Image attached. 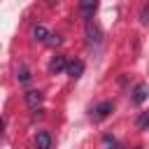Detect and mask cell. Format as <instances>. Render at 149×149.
Masks as SVG:
<instances>
[{
  "mask_svg": "<svg viewBox=\"0 0 149 149\" xmlns=\"http://www.w3.org/2000/svg\"><path fill=\"white\" fill-rule=\"evenodd\" d=\"M114 109V105L109 102V100H105V102H100L93 112H91V116H93V121H102V119H107L109 116V112Z\"/></svg>",
  "mask_w": 149,
  "mask_h": 149,
  "instance_id": "6da1fadb",
  "label": "cell"
},
{
  "mask_svg": "<svg viewBox=\"0 0 149 149\" xmlns=\"http://www.w3.org/2000/svg\"><path fill=\"white\" fill-rule=\"evenodd\" d=\"M86 42H88V44H98V42H100V28H98L91 19L86 21Z\"/></svg>",
  "mask_w": 149,
  "mask_h": 149,
  "instance_id": "7a4b0ae2",
  "label": "cell"
},
{
  "mask_svg": "<svg viewBox=\"0 0 149 149\" xmlns=\"http://www.w3.org/2000/svg\"><path fill=\"white\" fill-rule=\"evenodd\" d=\"M26 105H28L30 109L42 107V93H40V91H26Z\"/></svg>",
  "mask_w": 149,
  "mask_h": 149,
  "instance_id": "3957f363",
  "label": "cell"
},
{
  "mask_svg": "<svg viewBox=\"0 0 149 149\" xmlns=\"http://www.w3.org/2000/svg\"><path fill=\"white\" fill-rule=\"evenodd\" d=\"M147 95H149L147 84H137V86H135V91H133V102H135V105H142V102L147 100Z\"/></svg>",
  "mask_w": 149,
  "mask_h": 149,
  "instance_id": "277c9868",
  "label": "cell"
},
{
  "mask_svg": "<svg viewBox=\"0 0 149 149\" xmlns=\"http://www.w3.org/2000/svg\"><path fill=\"white\" fill-rule=\"evenodd\" d=\"M61 70H68V63H65V58H63V56H56V58H51V63H49V72H51V74H58Z\"/></svg>",
  "mask_w": 149,
  "mask_h": 149,
  "instance_id": "5b68a950",
  "label": "cell"
},
{
  "mask_svg": "<svg viewBox=\"0 0 149 149\" xmlns=\"http://www.w3.org/2000/svg\"><path fill=\"white\" fill-rule=\"evenodd\" d=\"M35 142H37V149H51V135L47 130H40L37 137H35Z\"/></svg>",
  "mask_w": 149,
  "mask_h": 149,
  "instance_id": "8992f818",
  "label": "cell"
},
{
  "mask_svg": "<svg viewBox=\"0 0 149 149\" xmlns=\"http://www.w3.org/2000/svg\"><path fill=\"white\" fill-rule=\"evenodd\" d=\"M81 72H84V63H81V61H70V63H68V74H70L72 79H77Z\"/></svg>",
  "mask_w": 149,
  "mask_h": 149,
  "instance_id": "52a82bcc",
  "label": "cell"
},
{
  "mask_svg": "<svg viewBox=\"0 0 149 149\" xmlns=\"http://www.w3.org/2000/svg\"><path fill=\"white\" fill-rule=\"evenodd\" d=\"M33 35L40 40V42H49V37H51V33L44 28V26H35V30H33Z\"/></svg>",
  "mask_w": 149,
  "mask_h": 149,
  "instance_id": "ba28073f",
  "label": "cell"
},
{
  "mask_svg": "<svg viewBox=\"0 0 149 149\" xmlns=\"http://www.w3.org/2000/svg\"><path fill=\"white\" fill-rule=\"evenodd\" d=\"M79 9H81V14H84V16H91V14L98 9V2H81V7H79Z\"/></svg>",
  "mask_w": 149,
  "mask_h": 149,
  "instance_id": "9c48e42d",
  "label": "cell"
},
{
  "mask_svg": "<svg viewBox=\"0 0 149 149\" xmlns=\"http://www.w3.org/2000/svg\"><path fill=\"white\" fill-rule=\"evenodd\" d=\"M137 128H140V130H149V112H142V114H140Z\"/></svg>",
  "mask_w": 149,
  "mask_h": 149,
  "instance_id": "30bf717a",
  "label": "cell"
},
{
  "mask_svg": "<svg viewBox=\"0 0 149 149\" xmlns=\"http://www.w3.org/2000/svg\"><path fill=\"white\" fill-rule=\"evenodd\" d=\"M19 79H21V81H28V79H30V72H28L26 68H21V72H19Z\"/></svg>",
  "mask_w": 149,
  "mask_h": 149,
  "instance_id": "8fae6325",
  "label": "cell"
},
{
  "mask_svg": "<svg viewBox=\"0 0 149 149\" xmlns=\"http://www.w3.org/2000/svg\"><path fill=\"white\" fill-rule=\"evenodd\" d=\"M142 23H149V5H144L142 9Z\"/></svg>",
  "mask_w": 149,
  "mask_h": 149,
  "instance_id": "7c38bea8",
  "label": "cell"
},
{
  "mask_svg": "<svg viewBox=\"0 0 149 149\" xmlns=\"http://www.w3.org/2000/svg\"><path fill=\"white\" fill-rule=\"evenodd\" d=\"M49 44H61V37H58V35H51V37H49Z\"/></svg>",
  "mask_w": 149,
  "mask_h": 149,
  "instance_id": "4fadbf2b",
  "label": "cell"
},
{
  "mask_svg": "<svg viewBox=\"0 0 149 149\" xmlns=\"http://www.w3.org/2000/svg\"><path fill=\"white\" fill-rule=\"evenodd\" d=\"M135 149H144V147H135Z\"/></svg>",
  "mask_w": 149,
  "mask_h": 149,
  "instance_id": "5bb4252c",
  "label": "cell"
}]
</instances>
